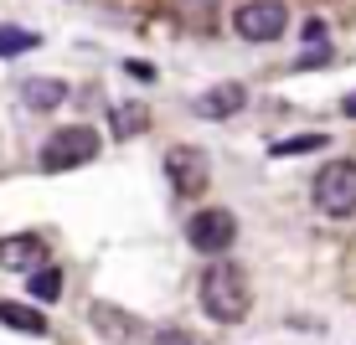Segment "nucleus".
<instances>
[{"label":"nucleus","mask_w":356,"mask_h":345,"mask_svg":"<svg viewBox=\"0 0 356 345\" xmlns=\"http://www.w3.org/2000/svg\"><path fill=\"white\" fill-rule=\"evenodd\" d=\"M232 237H238V217H232L227 206H202V212L186 221V242L202 258H222L232 248Z\"/></svg>","instance_id":"5"},{"label":"nucleus","mask_w":356,"mask_h":345,"mask_svg":"<svg viewBox=\"0 0 356 345\" xmlns=\"http://www.w3.org/2000/svg\"><path fill=\"white\" fill-rule=\"evenodd\" d=\"M325 62H330V47H325V42L315 47V52H305V57H300V67H325Z\"/></svg>","instance_id":"16"},{"label":"nucleus","mask_w":356,"mask_h":345,"mask_svg":"<svg viewBox=\"0 0 356 345\" xmlns=\"http://www.w3.org/2000/svg\"><path fill=\"white\" fill-rule=\"evenodd\" d=\"M67 93L72 88L63 78H26V83H21V103H26L31 114H52V108H63Z\"/></svg>","instance_id":"9"},{"label":"nucleus","mask_w":356,"mask_h":345,"mask_svg":"<svg viewBox=\"0 0 356 345\" xmlns=\"http://www.w3.org/2000/svg\"><path fill=\"white\" fill-rule=\"evenodd\" d=\"M284 26H289L284 0H243V6L232 10V31H238L243 42H279Z\"/></svg>","instance_id":"4"},{"label":"nucleus","mask_w":356,"mask_h":345,"mask_svg":"<svg viewBox=\"0 0 356 345\" xmlns=\"http://www.w3.org/2000/svg\"><path fill=\"white\" fill-rule=\"evenodd\" d=\"M243 103H248V88H243V83H217V88H207L191 103V114L196 119H232Z\"/></svg>","instance_id":"8"},{"label":"nucleus","mask_w":356,"mask_h":345,"mask_svg":"<svg viewBox=\"0 0 356 345\" xmlns=\"http://www.w3.org/2000/svg\"><path fill=\"white\" fill-rule=\"evenodd\" d=\"M145 124H150L145 103H119V108H114V140H129V134H140Z\"/></svg>","instance_id":"11"},{"label":"nucleus","mask_w":356,"mask_h":345,"mask_svg":"<svg viewBox=\"0 0 356 345\" xmlns=\"http://www.w3.org/2000/svg\"><path fill=\"white\" fill-rule=\"evenodd\" d=\"M26 289H31V299H42V304H47V299H57V294H63V268H52V263L36 268Z\"/></svg>","instance_id":"12"},{"label":"nucleus","mask_w":356,"mask_h":345,"mask_svg":"<svg viewBox=\"0 0 356 345\" xmlns=\"http://www.w3.org/2000/svg\"><path fill=\"white\" fill-rule=\"evenodd\" d=\"M341 114H346V119H356V93H346V98H341Z\"/></svg>","instance_id":"18"},{"label":"nucleus","mask_w":356,"mask_h":345,"mask_svg":"<svg viewBox=\"0 0 356 345\" xmlns=\"http://www.w3.org/2000/svg\"><path fill=\"white\" fill-rule=\"evenodd\" d=\"M150 345H202V340H196L191 330H170V325H161V330L150 335Z\"/></svg>","instance_id":"15"},{"label":"nucleus","mask_w":356,"mask_h":345,"mask_svg":"<svg viewBox=\"0 0 356 345\" xmlns=\"http://www.w3.org/2000/svg\"><path fill=\"white\" fill-rule=\"evenodd\" d=\"M0 325L26 330V335H47V319L36 310H26V304H10V299H0Z\"/></svg>","instance_id":"10"},{"label":"nucleus","mask_w":356,"mask_h":345,"mask_svg":"<svg viewBox=\"0 0 356 345\" xmlns=\"http://www.w3.org/2000/svg\"><path fill=\"white\" fill-rule=\"evenodd\" d=\"M98 155V129L88 124H67V129H57L52 140L42 144V170H78V165H88V160Z\"/></svg>","instance_id":"3"},{"label":"nucleus","mask_w":356,"mask_h":345,"mask_svg":"<svg viewBox=\"0 0 356 345\" xmlns=\"http://www.w3.org/2000/svg\"><path fill=\"white\" fill-rule=\"evenodd\" d=\"M325 134H294V140H279L268 155H310V150H325Z\"/></svg>","instance_id":"13"},{"label":"nucleus","mask_w":356,"mask_h":345,"mask_svg":"<svg viewBox=\"0 0 356 345\" xmlns=\"http://www.w3.org/2000/svg\"><path fill=\"white\" fill-rule=\"evenodd\" d=\"M202 310L217 319V325H243L253 310V289H248V274L238 263H212L202 274Z\"/></svg>","instance_id":"1"},{"label":"nucleus","mask_w":356,"mask_h":345,"mask_svg":"<svg viewBox=\"0 0 356 345\" xmlns=\"http://www.w3.org/2000/svg\"><path fill=\"white\" fill-rule=\"evenodd\" d=\"M31 47H36V31H21V26H0V57L31 52Z\"/></svg>","instance_id":"14"},{"label":"nucleus","mask_w":356,"mask_h":345,"mask_svg":"<svg viewBox=\"0 0 356 345\" xmlns=\"http://www.w3.org/2000/svg\"><path fill=\"white\" fill-rule=\"evenodd\" d=\"M165 176H170V186H176L181 196H202L207 191V155L202 150H186V144H176V150L165 155Z\"/></svg>","instance_id":"6"},{"label":"nucleus","mask_w":356,"mask_h":345,"mask_svg":"<svg viewBox=\"0 0 356 345\" xmlns=\"http://www.w3.org/2000/svg\"><path fill=\"white\" fill-rule=\"evenodd\" d=\"M310 196L325 217H356V160H325L315 170Z\"/></svg>","instance_id":"2"},{"label":"nucleus","mask_w":356,"mask_h":345,"mask_svg":"<svg viewBox=\"0 0 356 345\" xmlns=\"http://www.w3.org/2000/svg\"><path fill=\"white\" fill-rule=\"evenodd\" d=\"M0 268H10V274H36V268H47V242L31 237V232L0 237Z\"/></svg>","instance_id":"7"},{"label":"nucleus","mask_w":356,"mask_h":345,"mask_svg":"<svg viewBox=\"0 0 356 345\" xmlns=\"http://www.w3.org/2000/svg\"><path fill=\"white\" fill-rule=\"evenodd\" d=\"M305 42H325V21H305Z\"/></svg>","instance_id":"17"}]
</instances>
